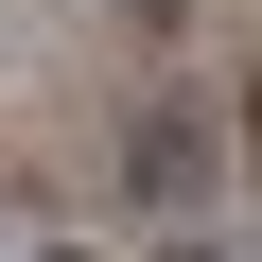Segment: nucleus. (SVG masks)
<instances>
[{"mask_svg": "<svg viewBox=\"0 0 262 262\" xmlns=\"http://www.w3.org/2000/svg\"><path fill=\"white\" fill-rule=\"evenodd\" d=\"M140 192H158V210H192V192H210V122H192V105H158V122H140Z\"/></svg>", "mask_w": 262, "mask_h": 262, "instance_id": "obj_1", "label": "nucleus"}, {"mask_svg": "<svg viewBox=\"0 0 262 262\" xmlns=\"http://www.w3.org/2000/svg\"><path fill=\"white\" fill-rule=\"evenodd\" d=\"M175 262H227V245H175Z\"/></svg>", "mask_w": 262, "mask_h": 262, "instance_id": "obj_2", "label": "nucleus"}]
</instances>
